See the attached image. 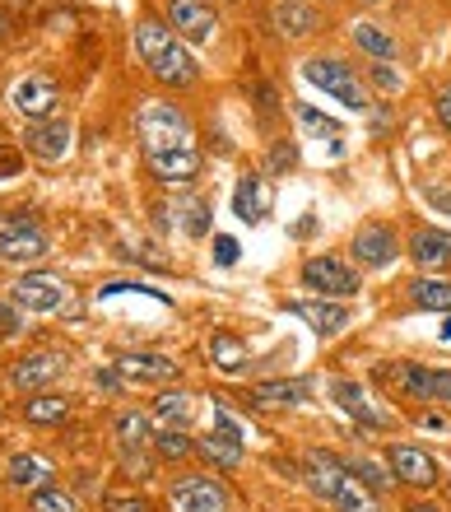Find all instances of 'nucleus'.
Segmentation results:
<instances>
[{"label":"nucleus","instance_id":"33","mask_svg":"<svg viewBox=\"0 0 451 512\" xmlns=\"http://www.w3.org/2000/svg\"><path fill=\"white\" fill-rule=\"evenodd\" d=\"M33 512H75V499H70L66 489H38L33 494Z\"/></svg>","mask_w":451,"mask_h":512},{"label":"nucleus","instance_id":"35","mask_svg":"<svg viewBox=\"0 0 451 512\" xmlns=\"http://www.w3.org/2000/svg\"><path fill=\"white\" fill-rule=\"evenodd\" d=\"M214 433H224V438H233V443H242V419L228 410L224 401H214Z\"/></svg>","mask_w":451,"mask_h":512},{"label":"nucleus","instance_id":"36","mask_svg":"<svg viewBox=\"0 0 451 512\" xmlns=\"http://www.w3.org/2000/svg\"><path fill=\"white\" fill-rule=\"evenodd\" d=\"M368 80L377 84V89H386V94H396V89H400V70L391 66V61H377V66L368 70Z\"/></svg>","mask_w":451,"mask_h":512},{"label":"nucleus","instance_id":"42","mask_svg":"<svg viewBox=\"0 0 451 512\" xmlns=\"http://www.w3.org/2000/svg\"><path fill=\"white\" fill-rule=\"evenodd\" d=\"M424 196H428V201H433V205H438V210H451V191H442V187H428Z\"/></svg>","mask_w":451,"mask_h":512},{"label":"nucleus","instance_id":"26","mask_svg":"<svg viewBox=\"0 0 451 512\" xmlns=\"http://www.w3.org/2000/svg\"><path fill=\"white\" fill-rule=\"evenodd\" d=\"M275 28L284 33V38H303V33L317 28V19H312V10H307L303 0H284V5L275 10Z\"/></svg>","mask_w":451,"mask_h":512},{"label":"nucleus","instance_id":"14","mask_svg":"<svg viewBox=\"0 0 451 512\" xmlns=\"http://www.w3.org/2000/svg\"><path fill=\"white\" fill-rule=\"evenodd\" d=\"M56 80L52 75H24V80L10 89V103L24 117H52V108H56Z\"/></svg>","mask_w":451,"mask_h":512},{"label":"nucleus","instance_id":"32","mask_svg":"<svg viewBox=\"0 0 451 512\" xmlns=\"http://www.w3.org/2000/svg\"><path fill=\"white\" fill-rule=\"evenodd\" d=\"M154 452L177 461V457H186V452H196V443H191L182 429H163V433H154Z\"/></svg>","mask_w":451,"mask_h":512},{"label":"nucleus","instance_id":"15","mask_svg":"<svg viewBox=\"0 0 451 512\" xmlns=\"http://www.w3.org/2000/svg\"><path fill=\"white\" fill-rule=\"evenodd\" d=\"M289 312L298 317V322H307L317 336H340L349 326V308L345 303H326V298H298V303H289Z\"/></svg>","mask_w":451,"mask_h":512},{"label":"nucleus","instance_id":"4","mask_svg":"<svg viewBox=\"0 0 451 512\" xmlns=\"http://www.w3.org/2000/svg\"><path fill=\"white\" fill-rule=\"evenodd\" d=\"M303 80L312 84V89H326V94L340 98V103H345V108H354V112H368L372 108V98H368V89H363V80L345 66V61H331V56H321V61H303Z\"/></svg>","mask_w":451,"mask_h":512},{"label":"nucleus","instance_id":"8","mask_svg":"<svg viewBox=\"0 0 451 512\" xmlns=\"http://www.w3.org/2000/svg\"><path fill=\"white\" fill-rule=\"evenodd\" d=\"M177 512H228V489L210 475H182L173 485Z\"/></svg>","mask_w":451,"mask_h":512},{"label":"nucleus","instance_id":"1","mask_svg":"<svg viewBox=\"0 0 451 512\" xmlns=\"http://www.w3.org/2000/svg\"><path fill=\"white\" fill-rule=\"evenodd\" d=\"M307 485H312L317 499L335 503L340 512H377V494L349 471V461L331 457V452H312L307 457Z\"/></svg>","mask_w":451,"mask_h":512},{"label":"nucleus","instance_id":"22","mask_svg":"<svg viewBox=\"0 0 451 512\" xmlns=\"http://www.w3.org/2000/svg\"><path fill=\"white\" fill-rule=\"evenodd\" d=\"M233 210H238L247 224H261V219H266V187H261V177H238Z\"/></svg>","mask_w":451,"mask_h":512},{"label":"nucleus","instance_id":"18","mask_svg":"<svg viewBox=\"0 0 451 512\" xmlns=\"http://www.w3.org/2000/svg\"><path fill=\"white\" fill-rule=\"evenodd\" d=\"M117 373L126 382H173L177 378V364L168 359V354H121Z\"/></svg>","mask_w":451,"mask_h":512},{"label":"nucleus","instance_id":"30","mask_svg":"<svg viewBox=\"0 0 451 512\" xmlns=\"http://www.w3.org/2000/svg\"><path fill=\"white\" fill-rule=\"evenodd\" d=\"M24 415L33 419V424H61V419L70 415V401H61V396H33V401L24 405Z\"/></svg>","mask_w":451,"mask_h":512},{"label":"nucleus","instance_id":"43","mask_svg":"<svg viewBox=\"0 0 451 512\" xmlns=\"http://www.w3.org/2000/svg\"><path fill=\"white\" fill-rule=\"evenodd\" d=\"M405 512H442L438 503H424V499H414V503H405Z\"/></svg>","mask_w":451,"mask_h":512},{"label":"nucleus","instance_id":"25","mask_svg":"<svg viewBox=\"0 0 451 512\" xmlns=\"http://www.w3.org/2000/svg\"><path fill=\"white\" fill-rule=\"evenodd\" d=\"M210 359H214L219 373H242V368H247V345H242L238 336L219 331V336L210 340Z\"/></svg>","mask_w":451,"mask_h":512},{"label":"nucleus","instance_id":"34","mask_svg":"<svg viewBox=\"0 0 451 512\" xmlns=\"http://www.w3.org/2000/svg\"><path fill=\"white\" fill-rule=\"evenodd\" d=\"M349 471L359 475V480L372 489V494H377V489H391V480H396V475L377 471V466H372V461H363V457H349Z\"/></svg>","mask_w":451,"mask_h":512},{"label":"nucleus","instance_id":"40","mask_svg":"<svg viewBox=\"0 0 451 512\" xmlns=\"http://www.w3.org/2000/svg\"><path fill=\"white\" fill-rule=\"evenodd\" d=\"M214 261H219V266H233V261H238V243H233V238H219V243H214Z\"/></svg>","mask_w":451,"mask_h":512},{"label":"nucleus","instance_id":"5","mask_svg":"<svg viewBox=\"0 0 451 512\" xmlns=\"http://www.w3.org/2000/svg\"><path fill=\"white\" fill-rule=\"evenodd\" d=\"M382 382H396L400 391H410L414 401H438V405H451V368H424V364H386L377 368Z\"/></svg>","mask_w":451,"mask_h":512},{"label":"nucleus","instance_id":"24","mask_svg":"<svg viewBox=\"0 0 451 512\" xmlns=\"http://www.w3.org/2000/svg\"><path fill=\"white\" fill-rule=\"evenodd\" d=\"M252 396H256V405H303L307 396H312V382H303V378H293V382H261Z\"/></svg>","mask_w":451,"mask_h":512},{"label":"nucleus","instance_id":"38","mask_svg":"<svg viewBox=\"0 0 451 512\" xmlns=\"http://www.w3.org/2000/svg\"><path fill=\"white\" fill-rule=\"evenodd\" d=\"M298 122H303L307 131H326V135L340 131V126H335L331 117H321V112H312V108H298Z\"/></svg>","mask_w":451,"mask_h":512},{"label":"nucleus","instance_id":"16","mask_svg":"<svg viewBox=\"0 0 451 512\" xmlns=\"http://www.w3.org/2000/svg\"><path fill=\"white\" fill-rule=\"evenodd\" d=\"M24 149L33 154L38 163H56V159H66V149H70V126L66 122H33L24 131Z\"/></svg>","mask_w":451,"mask_h":512},{"label":"nucleus","instance_id":"11","mask_svg":"<svg viewBox=\"0 0 451 512\" xmlns=\"http://www.w3.org/2000/svg\"><path fill=\"white\" fill-rule=\"evenodd\" d=\"M14 303L28 312H56L66 303V284L56 275H19L14 280Z\"/></svg>","mask_w":451,"mask_h":512},{"label":"nucleus","instance_id":"31","mask_svg":"<svg viewBox=\"0 0 451 512\" xmlns=\"http://www.w3.org/2000/svg\"><path fill=\"white\" fill-rule=\"evenodd\" d=\"M47 475H52V466H47V461L42 457H14L10 461V480L14 485H38V480H47Z\"/></svg>","mask_w":451,"mask_h":512},{"label":"nucleus","instance_id":"23","mask_svg":"<svg viewBox=\"0 0 451 512\" xmlns=\"http://www.w3.org/2000/svg\"><path fill=\"white\" fill-rule=\"evenodd\" d=\"M410 298H414V308H424V312H451V280L419 275L410 284Z\"/></svg>","mask_w":451,"mask_h":512},{"label":"nucleus","instance_id":"46","mask_svg":"<svg viewBox=\"0 0 451 512\" xmlns=\"http://www.w3.org/2000/svg\"><path fill=\"white\" fill-rule=\"evenodd\" d=\"M363 5H382V0H363Z\"/></svg>","mask_w":451,"mask_h":512},{"label":"nucleus","instance_id":"20","mask_svg":"<svg viewBox=\"0 0 451 512\" xmlns=\"http://www.w3.org/2000/svg\"><path fill=\"white\" fill-rule=\"evenodd\" d=\"M149 168L163 177V182H191L200 173V149H173V154H159L149 159Z\"/></svg>","mask_w":451,"mask_h":512},{"label":"nucleus","instance_id":"2","mask_svg":"<svg viewBox=\"0 0 451 512\" xmlns=\"http://www.w3.org/2000/svg\"><path fill=\"white\" fill-rule=\"evenodd\" d=\"M135 52L145 56V66L159 75L163 84H196V61L186 52L182 42H177L173 28H163L159 19H145V24L135 28Z\"/></svg>","mask_w":451,"mask_h":512},{"label":"nucleus","instance_id":"13","mask_svg":"<svg viewBox=\"0 0 451 512\" xmlns=\"http://www.w3.org/2000/svg\"><path fill=\"white\" fill-rule=\"evenodd\" d=\"M331 396H335V405H340L349 419H359L363 429H391V415H386V410H377V405L368 401V391H363L359 382L335 378L331 382Z\"/></svg>","mask_w":451,"mask_h":512},{"label":"nucleus","instance_id":"28","mask_svg":"<svg viewBox=\"0 0 451 512\" xmlns=\"http://www.w3.org/2000/svg\"><path fill=\"white\" fill-rule=\"evenodd\" d=\"M196 452H200V457H210L214 466H224V471L242 461V443L224 438V433H200V438H196Z\"/></svg>","mask_w":451,"mask_h":512},{"label":"nucleus","instance_id":"6","mask_svg":"<svg viewBox=\"0 0 451 512\" xmlns=\"http://www.w3.org/2000/svg\"><path fill=\"white\" fill-rule=\"evenodd\" d=\"M303 284H312L326 298H354L359 294V270L345 256H312L303 261Z\"/></svg>","mask_w":451,"mask_h":512},{"label":"nucleus","instance_id":"37","mask_svg":"<svg viewBox=\"0 0 451 512\" xmlns=\"http://www.w3.org/2000/svg\"><path fill=\"white\" fill-rule=\"evenodd\" d=\"M186 233H191V238L210 233V210H205V201H191V205H186Z\"/></svg>","mask_w":451,"mask_h":512},{"label":"nucleus","instance_id":"44","mask_svg":"<svg viewBox=\"0 0 451 512\" xmlns=\"http://www.w3.org/2000/svg\"><path fill=\"white\" fill-rule=\"evenodd\" d=\"M10 326H19V317H14V312H5V308H0V331H10Z\"/></svg>","mask_w":451,"mask_h":512},{"label":"nucleus","instance_id":"41","mask_svg":"<svg viewBox=\"0 0 451 512\" xmlns=\"http://www.w3.org/2000/svg\"><path fill=\"white\" fill-rule=\"evenodd\" d=\"M433 108H438V122L451 131V89H442V94H438V103H433Z\"/></svg>","mask_w":451,"mask_h":512},{"label":"nucleus","instance_id":"9","mask_svg":"<svg viewBox=\"0 0 451 512\" xmlns=\"http://www.w3.org/2000/svg\"><path fill=\"white\" fill-rule=\"evenodd\" d=\"M168 28L182 33L186 42H210L219 19H214V10L205 0H168Z\"/></svg>","mask_w":451,"mask_h":512},{"label":"nucleus","instance_id":"21","mask_svg":"<svg viewBox=\"0 0 451 512\" xmlns=\"http://www.w3.org/2000/svg\"><path fill=\"white\" fill-rule=\"evenodd\" d=\"M349 33H354V42H359V47L372 56V61H396V38H391L382 24H372V19H359V24L349 28Z\"/></svg>","mask_w":451,"mask_h":512},{"label":"nucleus","instance_id":"17","mask_svg":"<svg viewBox=\"0 0 451 512\" xmlns=\"http://www.w3.org/2000/svg\"><path fill=\"white\" fill-rule=\"evenodd\" d=\"M410 261L419 270H451V233L442 229H419L410 238Z\"/></svg>","mask_w":451,"mask_h":512},{"label":"nucleus","instance_id":"39","mask_svg":"<svg viewBox=\"0 0 451 512\" xmlns=\"http://www.w3.org/2000/svg\"><path fill=\"white\" fill-rule=\"evenodd\" d=\"M107 508H112V512H149V503H145V499H135V494H131V499L112 494V499H107Z\"/></svg>","mask_w":451,"mask_h":512},{"label":"nucleus","instance_id":"19","mask_svg":"<svg viewBox=\"0 0 451 512\" xmlns=\"http://www.w3.org/2000/svg\"><path fill=\"white\" fill-rule=\"evenodd\" d=\"M61 354H28V359H19L14 364V387L24 391H38V387H52L56 378H61Z\"/></svg>","mask_w":451,"mask_h":512},{"label":"nucleus","instance_id":"45","mask_svg":"<svg viewBox=\"0 0 451 512\" xmlns=\"http://www.w3.org/2000/svg\"><path fill=\"white\" fill-rule=\"evenodd\" d=\"M0 38H5V14H0Z\"/></svg>","mask_w":451,"mask_h":512},{"label":"nucleus","instance_id":"29","mask_svg":"<svg viewBox=\"0 0 451 512\" xmlns=\"http://www.w3.org/2000/svg\"><path fill=\"white\" fill-rule=\"evenodd\" d=\"M112 429H117V443H121V452H140V447H145V438H149V419L140 415V410H126V415H117V424H112Z\"/></svg>","mask_w":451,"mask_h":512},{"label":"nucleus","instance_id":"10","mask_svg":"<svg viewBox=\"0 0 451 512\" xmlns=\"http://www.w3.org/2000/svg\"><path fill=\"white\" fill-rule=\"evenodd\" d=\"M349 252H354V261L359 266H391L400 256V243L396 233H391V224H363L359 233H354V243H349Z\"/></svg>","mask_w":451,"mask_h":512},{"label":"nucleus","instance_id":"3","mask_svg":"<svg viewBox=\"0 0 451 512\" xmlns=\"http://www.w3.org/2000/svg\"><path fill=\"white\" fill-rule=\"evenodd\" d=\"M135 131H140V145H145L149 159L173 154V149H196L191 145V122L173 103H145L140 117H135Z\"/></svg>","mask_w":451,"mask_h":512},{"label":"nucleus","instance_id":"12","mask_svg":"<svg viewBox=\"0 0 451 512\" xmlns=\"http://www.w3.org/2000/svg\"><path fill=\"white\" fill-rule=\"evenodd\" d=\"M42 252H47V233H42L33 219L0 224V256H5V261H38Z\"/></svg>","mask_w":451,"mask_h":512},{"label":"nucleus","instance_id":"27","mask_svg":"<svg viewBox=\"0 0 451 512\" xmlns=\"http://www.w3.org/2000/svg\"><path fill=\"white\" fill-rule=\"evenodd\" d=\"M191 415H196V405H191V396H182V391H163L159 401H154V419L168 424V429L191 424Z\"/></svg>","mask_w":451,"mask_h":512},{"label":"nucleus","instance_id":"7","mask_svg":"<svg viewBox=\"0 0 451 512\" xmlns=\"http://www.w3.org/2000/svg\"><path fill=\"white\" fill-rule=\"evenodd\" d=\"M386 461H391V475H396L400 485L410 489H433L442 480L438 461L428 457L424 447H410V443H391L386 447Z\"/></svg>","mask_w":451,"mask_h":512}]
</instances>
